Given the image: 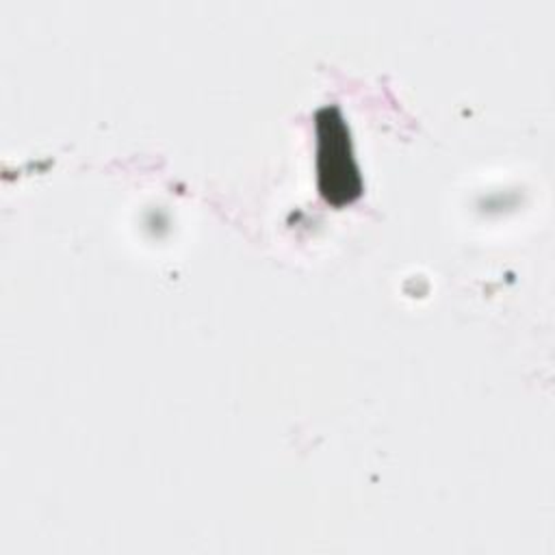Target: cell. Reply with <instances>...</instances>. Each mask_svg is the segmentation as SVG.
Segmentation results:
<instances>
[{
  "label": "cell",
  "instance_id": "1",
  "mask_svg": "<svg viewBox=\"0 0 555 555\" xmlns=\"http://www.w3.org/2000/svg\"><path fill=\"white\" fill-rule=\"evenodd\" d=\"M319 130H321V150H327V154H332L330 167L321 169V180L325 176H330V184L323 189V193L327 195V199L334 202H345L358 195V186L349 182V178H356V169L351 165L349 158V143L345 137V126L343 121L336 117L334 121H323L319 117ZM325 154V152H323Z\"/></svg>",
  "mask_w": 555,
  "mask_h": 555
}]
</instances>
